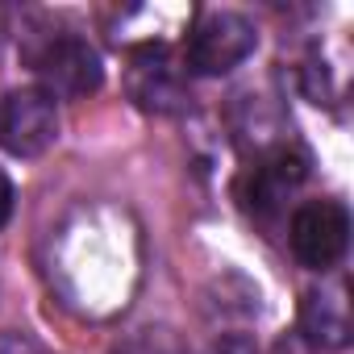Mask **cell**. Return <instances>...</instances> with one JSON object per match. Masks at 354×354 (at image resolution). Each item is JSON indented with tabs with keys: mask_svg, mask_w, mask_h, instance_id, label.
<instances>
[{
	"mask_svg": "<svg viewBox=\"0 0 354 354\" xmlns=\"http://www.w3.org/2000/svg\"><path fill=\"white\" fill-rule=\"evenodd\" d=\"M50 279L67 304L84 313H113L138 279V234L117 209H80L71 225L59 230L50 259Z\"/></svg>",
	"mask_w": 354,
	"mask_h": 354,
	"instance_id": "obj_1",
	"label": "cell"
},
{
	"mask_svg": "<svg viewBox=\"0 0 354 354\" xmlns=\"http://www.w3.org/2000/svg\"><path fill=\"white\" fill-rule=\"evenodd\" d=\"M259 50V30L238 9H205L188 26L184 63L192 75H230Z\"/></svg>",
	"mask_w": 354,
	"mask_h": 354,
	"instance_id": "obj_2",
	"label": "cell"
},
{
	"mask_svg": "<svg viewBox=\"0 0 354 354\" xmlns=\"http://www.w3.org/2000/svg\"><path fill=\"white\" fill-rule=\"evenodd\" d=\"M30 63L38 71V88L55 100H84V96L100 92V84H104L100 50L71 30L46 34L30 50Z\"/></svg>",
	"mask_w": 354,
	"mask_h": 354,
	"instance_id": "obj_3",
	"label": "cell"
},
{
	"mask_svg": "<svg viewBox=\"0 0 354 354\" xmlns=\"http://www.w3.org/2000/svg\"><path fill=\"white\" fill-rule=\"evenodd\" d=\"M308 154L296 146V142H279L271 150H263L254 158V167L242 175V184H238V201L242 209L254 217V221H275L292 196L304 188L308 180Z\"/></svg>",
	"mask_w": 354,
	"mask_h": 354,
	"instance_id": "obj_4",
	"label": "cell"
},
{
	"mask_svg": "<svg viewBox=\"0 0 354 354\" xmlns=\"http://www.w3.org/2000/svg\"><path fill=\"white\" fill-rule=\"evenodd\" d=\"M59 100L42 88H13L0 96V150L13 158H38L59 142Z\"/></svg>",
	"mask_w": 354,
	"mask_h": 354,
	"instance_id": "obj_5",
	"label": "cell"
},
{
	"mask_svg": "<svg viewBox=\"0 0 354 354\" xmlns=\"http://www.w3.org/2000/svg\"><path fill=\"white\" fill-rule=\"evenodd\" d=\"M288 242L300 267L308 271H333L346 259L350 246V209L342 201H308L292 213Z\"/></svg>",
	"mask_w": 354,
	"mask_h": 354,
	"instance_id": "obj_6",
	"label": "cell"
},
{
	"mask_svg": "<svg viewBox=\"0 0 354 354\" xmlns=\"http://www.w3.org/2000/svg\"><path fill=\"white\" fill-rule=\"evenodd\" d=\"M129 96L138 109L146 113H180L184 100H188V88H184V71L175 67L167 42L150 38L142 46L129 50Z\"/></svg>",
	"mask_w": 354,
	"mask_h": 354,
	"instance_id": "obj_7",
	"label": "cell"
},
{
	"mask_svg": "<svg viewBox=\"0 0 354 354\" xmlns=\"http://www.w3.org/2000/svg\"><path fill=\"white\" fill-rule=\"evenodd\" d=\"M300 337L313 350H325V354L350 346L354 325H350L346 279H333V283H321V288L304 292V300H300Z\"/></svg>",
	"mask_w": 354,
	"mask_h": 354,
	"instance_id": "obj_8",
	"label": "cell"
},
{
	"mask_svg": "<svg viewBox=\"0 0 354 354\" xmlns=\"http://www.w3.org/2000/svg\"><path fill=\"white\" fill-rule=\"evenodd\" d=\"M13 205H17V188H13V180H9V171L0 167V230L9 225V217H13Z\"/></svg>",
	"mask_w": 354,
	"mask_h": 354,
	"instance_id": "obj_9",
	"label": "cell"
},
{
	"mask_svg": "<svg viewBox=\"0 0 354 354\" xmlns=\"http://www.w3.org/2000/svg\"><path fill=\"white\" fill-rule=\"evenodd\" d=\"M0 354H46L38 342H30V337H21V333H9L5 342H0Z\"/></svg>",
	"mask_w": 354,
	"mask_h": 354,
	"instance_id": "obj_10",
	"label": "cell"
}]
</instances>
